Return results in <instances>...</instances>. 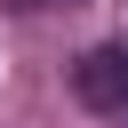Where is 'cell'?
<instances>
[{"mask_svg":"<svg viewBox=\"0 0 128 128\" xmlns=\"http://www.w3.org/2000/svg\"><path fill=\"white\" fill-rule=\"evenodd\" d=\"M72 96L88 112H128V40H104L72 64Z\"/></svg>","mask_w":128,"mask_h":128,"instance_id":"1","label":"cell"}]
</instances>
